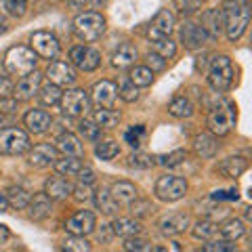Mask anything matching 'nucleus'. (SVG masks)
Segmentation results:
<instances>
[{"mask_svg": "<svg viewBox=\"0 0 252 252\" xmlns=\"http://www.w3.org/2000/svg\"><path fill=\"white\" fill-rule=\"evenodd\" d=\"M220 13H223L227 38H229L231 42L240 40L248 28V21H250L248 0H225L223 6H220Z\"/></svg>", "mask_w": 252, "mask_h": 252, "instance_id": "nucleus-1", "label": "nucleus"}, {"mask_svg": "<svg viewBox=\"0 0 252 252\" xmlns=\"http://www.w3.org/2000/svg\"><path fill=\"white\" fill-rule=\"evenodd\" d=\"M74 32L76 36L84 42H94L103 36L105 32V17L97 11H86L80 13L74 19Z\"/></svg>", "mask_w": 252, "mask_h": 252, "instance_id": "nucleus-2", "label": "nucleus"}, {"mask_svg": "<svg viewBox=\"0 0 252 252\" xmlns=\"http://www.w3.org/2000/svg\"><path fill=\"white\" fill-rule=\"evenodd\" d=\"M36 53L28 46H13L4 55V69L11 76H26L36 69Z\"/></svg>", "mask_w": 252, "mask_h": 252, "instance_id": "nucleus-3", "label": "nucleus"}, {"mask_svg": "<svg viewBox=\"0 0 252 252\" xmlns=\"http://www.w3.org/2000/svg\"><path fill=\"white\" fill-rule=\"evenodd\" d=\"M208 84L217 93H225L231 89L233 84V65L227 55H219L212 57L210 67H208Z\"/></svg>", "mask_w": 252, "mask_h": 252, "instance_id": "nucleus-4", "label": "nucleus"}, {"mask_svg": "<svg viewBox=\"0 0 252 252\" xmlns=\"http://www.w3.org/2000/svg\"><path fill=\"white\" fill-rule=\"evenodd\" d=\"M233 122H235V105L231 101H220L208 114V128L212 135L225 137L233 128Z\"/></svg>", "mask_w": 252, "mask_h": 252, "instance_id": "nucleus-5", "label": "nucleus"}, {"mask_svg": "<svg viewBox=\"0 0 252 252\" xmlns=\"http://www.w3.org/2000/svg\"><path fill=\"white\" fill-rule=\"evenodd\" d=\"M187 191V181L175 177V175H166V177H160L158 183L154 187V193L158 200L162 202H177L185 195Z\"/></svg>", "mask_w": 252, "mask_h": 252, "instance_id": "nucleus-6", "label": "nucleus"}, {"mask_svg": "<svg viewBox=\"0 0 252 252\" xmlns=\"http://www.w3.org/2000/svg\"><path fill=\"white\" fill-rule=\"evenodd\" d=\"M30 149V137L21 128H0V154L19 156Z\"/></svg>", "mask_w": 252, "mask_h": 252, "instance_id": "nucleus-7", "label": "nucleus"}, {"mask_svg": "<svg viewBox=\"0 0 252 252\" xmlns=\"http://www.w3.org/2000/svg\"><path fill=\"white\" fill-rule=\"evenodd\" d=\"M59 105H61V112L65 114V116H69V118H80L84 114H89L91 99H89V94H86L84 91L72 89V91H67V93L61 94Z\"/></svg>", "mask_w": 252, "mask_h": 252, "instance_id": "nucleus-8", "label": "nucleus"}, {"mask_svg": "<svg viewBox=\"0 0 252 252\" xmlns=\"http://www.w3.org/2000/svg\"><path fill=\"white\" fill-rule=\"evenodd\" d=\"M69 59L72 63L82 69V72H94L99 65H101V53L97 49H93L89 44H78L69 51Z\"/></svg>", "mask_w": 252, "mask_h": 252, "instance_id": "nucleus-9", "label": "nucleus"}, {"mask_svg": "<svg viewBox=\"0 0 252 252\" xmlns=\"http://www.w3.org/2000/svg\"><path fill=\"white\" fill-rule=\"evenodd\" d=\"M32 51L36 55H40L42 59H55L59 55L61 46H59V40L55 38V34L40 30L32 34Z\"/></svg>", "mask_w": 252, "mask_h": 252, "instance_id": "nucleus-10", "label": "nucleus"}, {"mask_svg": "<svg viewBox=\"0 0 252 252\" xmlns=\"http://www.w3.org/2000/svg\"><path fill=\"white\" fill-rule=\"evenodd\" d=\"M179 38H181V42L191 51L202 49V46L210 40L206 30H204L202 26H198V23H193V21H185L183 26L179 28Z\"/></svg>", "mask_w": 252, "mask_h": 252, "instance_id": "nucleus-11", "label": "nucleus"}, {"mask_svg": "<svg viewBox=\"0 0 252 252\" xmlns=\"http://www.w3.org/2000/svg\"><path fill=\"white\" fill-rule=\"evenodd\" d=\"M172 30H175V15H172L168 9H160L158 15L152 19L147 28V38L149 40H158V38H166L172 34Z\"/></svg>", "mask_w": 252, "mask_h": 252, "instance_id": "nucleus-12", "label": "nucleus"}, {"mask_svg": "<svg viewBox=\"0 0 252 252\" xmlns=\"http://www.w3.org/2000/svg\"><path fill=\"white\" fill-rule=\"evenodd\" d=\"M40 84H42V74H38L36 69H32L30 74L21 76V80H19L17 86L13 89L15 99H17V101H28V99H32L34 94H38V89H40Z\"/></svg>", "mask_w": 252, "mask_h": 252, "instance_id": "nucleus-13", "label": "nucleus"}, {"mask_svg": "<svg viewBox=\"0 0 252 252\" xmlns=\"http://www.w3.org/2000/svg\"><path fill=\"white\" fill-rule=\"evenodd\" d=\"M44 76L49 78V82L57 86H72L76 82V72L69 63H63V61H53Z\"/></svg>", "mask_w": 252, "mask_h": 252, "instance_id": "nucleus-14", "label": "nucleus"}, {"mask_svg": "<svg viewBox=\"0 0 252 252\" xmlns=\"http://www.w3.org/2000/svg\"><path fill=\"white\" fill-rule=\"evenodd\" d=\"M94 223H97V220H94V215L91 210H80L65 220V229L74 235H86V233L94 231Z\"/></svg>", "mask_w": 252, "mask_h": 252, "instance_id": "nucleus-15", "label": "nucleus"}, {"mask_svg": "<svg viewBox=\"0 0 252 252\" xmlns=\"http://www.w3.org/2000/svg\"><path fill=\"white\" fill-rule=\"evenodd\" d=\"M23 124L28 126L30 132H34V135H42L51 128L53 124V118L49 112H44V109H30V112L23 116Z\"/></svg>", "mask_w": 252, "mask_h": 252, "instance_id": "nucleus-16", "label": "nucleus"}, {"mask_svg": "<svg viewBox=\"0 0 252 252\" xmlns=\"http://www.w3.org/2000/svg\"><path fill=\"white\" fill-rule=\"evenodd\" d=\"M116 94H118V89L112 80H101L93 86L91 91V99L97 103L99 107H112L114 101H116Z\"/></svg>", "mask_w": 252, "mask_h": 252, "instance_id": "nucleus-17", "label": "nucleus"}, {"mask_svg": "<svg viewBox=\"0 0 252 252\" xmlns=\"http://www.w3.org/2000/svg\"><path fill=\"white\" fill-rule=\"evenodd\" d=\"M55 160H57V147L51 145V143H40L30 152V164L32 166L46 168V166H53Z\"/></svg>", "mask_w": 252, "mask_h": 252, "instance_id": "nucleus-18", "label": "nucleus"}, {"mask_svg": "<svg viewBox=\"0 0 252 252\" xmlns=\"http://www.w3.org/2000/svg\"><path fill=\"white\" fill-rule=\"evenodd\" d=\"M139 57V51L132 42H122L118 49L112 53V65L116 69H126L130 65H135V61Z\"/></svg>", "mask_w": 252, "mask_h": 252, "instance_id": "nucleus-19", "label": "nucleus"}, {"mask_svg": "<svg viewBox=\"0 0 252 252\" xmlns=\"http://www.w3.org/2000/svg\"><path fill=\"white\" fill-rule=\"evenodd\" d=\"M187 225H189V217L185 215V212H175V215H168V217L160 219V223H158L162 235H179V233H183L187 229Z\"/></svg>", "mask_w": 252, "mask_h": 252, "instance_id": "nucleus-20", "label": "nucleus"}, {"mask_svg": "<svg viewBox=\"0 0 252 252\" xmlns=\"http://www.w3.org/2000/svg\"><path fill=\"white\" fill-rule=\"evenodd\" d=\"M72 189H74V185L69 183L67 179H63V177H53V179L46 181L44 193L49 195L51 200H67L69 195H72Z\"/></svg>", "mask_w": 252, "mask_h": 252, "instance_id": "nucleus-21", "label": "nucleus"}, {"mask_svg": "<svg viewBox=\"0 0 252 252\" xmlns=\"http://www.w3.org/2000/svg\"><path fill=\"white\" fill-rule=\"evenodd\" d=\"M202 28L206 30V34L210 38H219L220 32H223V28H225L223 13H220V9H208V11H204V15H202Z\"/></svg>", "mask_w": 252, "mask_h": 252, "instance_id": "nucleus-22", "label": "nucleus"}, {"mask_svg": "<svg viewBox=\"0 0 252 252\" xmlns=\"http://www.w3.org/2000/svg\"><path fill=\"white\" fill-rule=\"evenodd\" d=\"M26 208L30 210V219L42 220V219H46V217L51 215V198L44 191L42 193H36L34 198H30Z\"/></svg>", "mask_w": 252, "mask_h": 252, "instance_id": "nucleus-23", "label": "nucleus"}, {"mask_svg": "<svg viewBox=\"0 0 252 252\" xmlns=\"http://www.w3.org/2000/svg\"><path fill=\"white\" fill-rule=\"evenodd\" d=\"M109 193L118 204H124V206H128L132 200H137V187L128 181H116L109 189Z\"/></svg>", "mask_w": 252, "mask_h": 252, "instance_id": "nucleus-24", "label": "nucleus"}, {"mask_svg": "<svg viewBox=\"0 0 252 252\" xmlns=\"http://www.w3.org/2000/svg\"><path fill=\"white\" fill-rule=\"evenodd\" d=\"M57 152H61L63 156H78L80 158L84 154V147L74 132H63V135L57 137Z\"/></svg>", "mask_w": 252, "mask_h": 252, "instance_id": "nucleus-25", "label": "nucleus"}, {"mask_svg": "<svg viewBox=\"0 0 252 252\" xmlns=\"http://www.w3.org/2000/svg\"><path fill=\"white\" fill-rule=\"evenodd\" d=\"M246 168H248V160H246V158H242V156L227 158V160H223V162H220V166H219V170L223 172L227 179H238V177H242L244 172H246Z\"/></svg>", "mask_w": 252, "mask_h": 252, "instance_id": "nucleus-26", "label": "nucleus"}, {"mask_svg": "<svg viewBox=\"0 0 252 252\" xmlns=\"http://www.w3.org/2000/svg\"><path fill=\"white\" fill-rule=\"evenodd\" d=\"M193 149H195V154H198L200 158H212L217 154L219 143H217V139L212 137L210 132H202V135H198L193 139Z\"/></svg>", "mask_w": 252, "mask_h": 252, "instance_id": "nucleus-27", "label": "nucleus"}, {"mask_svg": "<svg viewBox=\"0 0 252 252\" xmlns=\"http://www.w3.org/2000/svg\"><path fill=\"white\" fill-rule=\"evenodd\" d=\"M244 231H246V227H244V223H242L240 219H229V220H225V223L219 227L217 235H220V240L235 242V240L242 238Z\"/></svg>", "mask_w": 252, "mask_h": 252, "instance_id": "nucleus-28", "label": "nucleus"}, {"mask_svg": "<svg viewBox=\"0 0 252 252\" xmlns=\"http://www.w3.org/2000/svg\"><path fill=\"white\" fill-rule=\"evenodd\" d=\"M94 204H97V208L103 212V215H116L118 212V208H120V204H118L114 198H112V193L107 191V189H97V191H94Z\"/></svg>", "mask_w": 252, "mask_h": 252, "instance_id": "nucleus-29", "label": "nucleus"}, {"mask_svg": "<svg viewBox=\"0 0 252 252\" xmlns=\"http://www.w3.org/2000/svg\"><path fill=\"white\" fill-rule=\"evenodd\" d=\"M112 231L120 238H130L141 231V223L137 219H116L112 223Z\"/></svg>", "mask_w": 252, "mask_h": 252, "instance_id": "nucleus-30", "label": "nucleus"}, {"mask_svg": "<svg viewBox=\"0 0 252 252\" xmlns=\"http://www.w3.org/2000/svg\"><path fill=\"white\" fill-rule=\"evenodd\" d=\"M82 164L84 162L78 156H65V158H57L53 166L59 175H76V172L82 168Z\"/></svg>", "mask_w": 252, "mask_h": 252, "instance_id": "nucleus-31", "label": "nucleus"}, {"mask_svg": "<svg viewBox=\"0 0 252 252\" xmlns=\"http://www.w3.org/2000/svg\"><path fill=\"white\" fill-rule=\"evenodd\" d=\"M217 231H219V225L212 219H202L193 225V238L204 240V242L217 238Z\"/></svg>", "mask_w": 252, "mask_h": 252, "instance_id": "nucleus-32", "label": "nucleus"}, {"mask_svg": "<svg viewBox=\"0 0 252 252\" xmlns=\"http://www.w3.org/2000/svg\"><path fill=\"white\" fill-rule=\"evenodd\" d=\"M128 80L137 86V89H143V86H149L154 82V72L147 65H135L128 74Z\"/></svg>", "mask_w": 252, "mask_h": 252, "instance_id": "nucleus-33", "label": "nucleus"}, {"mask_svg": "<svg viewBox=\"0 0 252 252\" xmlns=\"http://www.w3.org/2000/svg\"><path fill=\"white\" fill-rule=\"evenodd\" d=\"M61 86H57V84H53V82H49V84H40V89H38V97H40V101H42V105H59V101H61Z\"/></svg>", "mask_w": 252, "mask_h": 252, "instance_id": "nucleus-34", "label": "nucleus"}, {"mask_svg": "<svg viewBox=\"0 0 252 252\" xmlns=\"http://www.w3.org/2000/svg\"><path fill=\"white\" fill-rule=\"evenodd\" d=\"M168 114L175 118H189L193 114V103L187 97H175L168 103Z\"/></svg>", "mask_w": 252, "mask_h": 252, "instance_id": "nucleus-35", "label": "nucleus"}, {"mask_svg": "<svg viewBox=\"0 0 252 252\" xmlns=\"http://www.w3.org/2000/svg\"><path fill=\"white\" fill-rule=\"evenodd\" d=\"M93 122H97L101 128H114V126H118V122H120V114L109 107H103L93 114Z\"/></svg>", "mask_w": 252, "mask_h": 252, "instance_id": "nucleus-36", "label": "nucleus"}, {"mask_svg": "<svg viewBox=\"0 0 252 252\" xmlns=\"http://www.w3.org/2000/svg\"><path fill=\"white\" fill-rule=\"evenodd\" d=\"M4 195H6V200H9V206H13L15 210H23L30 202V193L23 187H17V185L9 187V191Z\"/></svg>", "mask_w": 252, "mask_h": 252, "instance_id": "nucleus-37", "label": "nucleus"}, {"mask_svg": "<svg viewBox=\"0 0 252 252\" xmlns=\"http://www.w3.org/2000/svg\"><path fill=\"white\" fill-rule=\"evenodd\" d=\"M152 49H154V53L156 55H160L162 59H172L177 55V44L170 40V36H166V38H158V40H154L152 42Z\"/></svg>", "mask_w": 252, "mask_h": 252, "instance_id": "nucleus-38", "label": "nucleus"}, {"mask_svg": "<svg viewBox=\"0 0 252 252\" xmlns=\"http://www.w3.org/2000/svg\"><path fill=\"white\" fill-rule=\"evenodd\" d=\"M118 154H120V145H118L116 141H101V143H97V147H94V156L105 162L114 160Z\"/></svg>", "mask_w": 252, "mask_h": 252, "instance_id": "nucleus-39", "label": "nucleus"}, {"mask_svg": "<svg viewBox=\"0 0 252 252\" xmlns=\"http://www.w3.org/2000/svg\"><path fill=\"white\" fill-rule=\"evenodd\" d=\"M156 164V158H152L149 154H143V152H135L128 156V166L130 168H137V170H147L152 168Z\"/></svg>", "mask_w": 252, "mask_h": 252, "instance_id": "nucleus-40", "label": "nucleus"}, {"mask_svg": "<svg viewBox=\"0 0 252 252\" xmlns=\"http://www.w3.org/2000/svg\"><path fill=\"white\" fill-rule=\"evenodd\" d=\"M78 130H80V135L84 139H89V141H99L101 135H103V128L93 120H82L80 124H78Z\"/></svg>", "mask_w": 252, "mask_h": 252, "instance_id": "nucleus-41", "label": "nucleus"}, {"mask_svg": "<svg viewBox=\"0 0 252 252\" xmlns=\"http://www.w3.org/2000/svg\"><path fill=\"white\" fill-rule=\"evenodd\" d=\"M63 250H69V252H89L91 250V244L84 240V235H69L63 242Z\"/></svg>", "mask_w": 252, "mask_h": 252, "instance_id": "nucleus-42", "label": "nucleus"}, {"mask_svg": "<svg viewBox=\"0 0 252 252\" xmlns=\"http://www.w3.org/2000/svg\"><path fill=\"white\" fill-rule=\"evenodd\" d=\"M158 164H162V166H179V164H183V160H187V152L185 149H175V152H170L166 156H160V158H156Z\"/></svg>", "mask_w": 252, "mask_h": 252, "instance_id": "nucleus-43", "label": "nucleus"}, {"mask_svg": "<svg viewBox=\"0 0 252 252\" xmlns=\"http://www.w3.org/2000/svg\"><path fill=\"white\" fill-rule=\"evenodd\" d=\"M4 9L13 17H23L28 13V0H4Z\"/></svg>", "mask_w": 252, "mask_h": 252, "instance_id": "nucleus-44", "label": "nucleus"}, {"mask_svg": "<svg viewBox=\"0 0 252 252\" xmlns=\"http://www.w3.org/2000/svg\"><path fill=\"white\" fill-rule=\"evenodd\" d=\"M118 94H120V97L126 101V103H132V101H137V97H139V89H137V86L132 84L130 80H122Z\"/></svg>", "mask_w": 252, "mask_h": 252, "instance_id": "nucleus-45", "label": "nucleus"}, {"mask_svg": "<svg viewBox=\"0 0 252 252\" xmlns=\"http://www.w3.org/2000/svg\"><path fill=\"white\" fill-rule=\"evenodd\" d=\"M124 250L147 252V250H156V248H154L147 240H141V238H135V235H130V238H126V242H124Z\"/></svg>", "mask_w": 252, "mask_h": 252, "instance_id": "nucleus-46", "label": "nucleus"}, {"mask_svg": "<svg viewBox=\"0 0 252 252\" xmlns=\"http://www.w3.org/2000/svg\"><path fill=\"white\" fill-rule=\"evenodd\" d=\"M235 246L233 244H229L227 240H220V242H217L215 238L212 240H206V244L202 246V250H206V252H231Z\"/></svg>", "mask_w": 252, "mask_h": 252, "instance_id": "nucleus-47", "label": "nucleus"}, {"mask_svg": "<svg viewBox=\"0 0 252 252\" xmlns=\"http://www.w3.org/2000/svg\"><path fill=\"white\" fill-rule=\"evenodd\" d=\"M143 135H145V126L137 124V126H132L130 130H126L124 139L128 141V145H132V147H139V145H141V137H143Z\"/></svg>", "mask_w": 252, "mask_h": 252, "instance_id": "nucleus-48", "label": "nucleus"}, {"mask_svg": "<svg viewBox=\"0 0 252 252\" xmlns=\"http://www.w3.org/2000/svg\"><path fill=\"white\" fill-rule=\"evenodd\" d=\"M128 206H130V212L135 217H145V215H149V212L154 210V206L147 200H132Z\"/></svg>", "mask_w": 252, "mask_h": 252, "instance_id": "nucleus-49", "label": "nucleus"}, {"mask_svg": "<svg viewBox=\"0 0 252 252\" xmlns=\"http://www.w3.org/2000/svg\"><path fill=\"white\" fill-rule=\"evenodd\" d=\"M147 67L152 69V72H162L164 67H166V59H162L160 55H156V53H149L147 55Z\"/></svg>", "mask_w": 252, "mask_h": 252, "instance_id": "nucleus-50", "label": "nucleus"}, {"mask_svg": "<svg viewBox=\"0 0 252 252\" xmlns=\"http://www.w3.org/2000/svg\"><path fill=\"white\" fill-rule=\"evenodd\" d=\"M17 109V99L15 97H0V114H13Z\"/></svg>", "mask_w": 252, "mask_h": 252, "instance_id": "nucleus-51", "label": "nucleus"}, {"mask_svg": "<svg viewBox=\"0 0 252 252\" xmlns=\"http://www.w3.org/2000/svg\"><path fill=\"white\" fill-rule=\"evenodd\" d=\"M72 193H74V198H76L78 202H86V200H91V198H93V193H91L89 185H84V183H80L78 187H74V189H72Z\"/></svg>", "mask_w": 252, "mask_h": 252, "instance_id": "nucleus-52", "label": "nucleus"}, {"mask_svg": "<svg viewBox=\"0 0 252 252\" xmlns=\"http://www.w3.org/2000/svg\"><path fill=\"white\" fill-rule=\"evenodd\" d=\"M76 175H78V179H80V183H84V185L94 183V170L91 166H84V164H82V168L78 170Z\"/></svg>", "mask_w": 252, "mask_h": 252, "instance_id": "nucleus-53", "label": "nucleus"}, {"mask_svg": "<svg viewBox=\"0 0 252 252\" xmlns=\"http://www.w3.org/2000/svg\"><path fill=\"white\" fill-rule=\"evenodd\" d=\"M13 93V84L9 78H4V76H0V97H9V94Z\"/></svg>", "mask_w": 252, "mask_h": 252, "instance_id": "nucleus-54", "label": "nucleus"}, {"mask_svg": "<svg viewBox=\"0 0 252 252\" xmlns=\"http://www.w3.org/2000/svg\"><path fill=\"white\" fill-rule=\"evenodd\" d=\"M212 200H238V193L235 191H215L212 193Z\"/></svg>", "mask_w": 252, "mask_h": 252, "instance_id": "nucleus-55", "label": "nucleus"}, {"mask_svg": "<svg viewBox=\"0 0 252 252\" xmlns=\"http://www.w3.org/2000/svg\"><path fill=\"white\" fill-rule=\"evenodd\" d=\"M11 238V231H9V227L6 225H0V246L2 244H6V240Z\"/></svg>", "mask_w": 252, "mask_h": 252, "instance_id": "nucleus-56", "label": "nucleus"}, {"mask_svg": "<svg viewBox=\"0 0 252 252\" xmlns=\"http://www.w3.org/2000/svg\"><path fill=\"white\" fill-rule=\"evenodd\" d=\"M6 208H9V200H6V195L0 191V212H6Z\"/></svg>", "mask_w": 252, "mask_h": 252, "instance_id": "nucleus-57", "label": "nucleus"}, {"mask_svg": "<svg viewBox=\"0 0 252 252\" xmlns=\"http://www.w3.org/2000/svg\"><path fill=\"white\" fill-rule=\"evenodd\" d=\"M4 32H9V21L4 15H0V34H4Z\"/></svg>", "mask_w": 252, "mask_h": 252, "instance_id": "nucleus-58", "label": "nucleus"}, {"mask_svg": "<svg viewBox=\"0 0 252 252\" xmlns=\"http://www.w3.org/2000/svg\"><path fill=\"white\" fill-rule=\"evenodd\" d=\"M69 4H72L74 9H82L84 4H89V0H69Z\"/></svg>", "mask_w": 252, "mask_h": 252, "instance_id": "nucleus-59", "label": "nucleus"}]
</instances>
